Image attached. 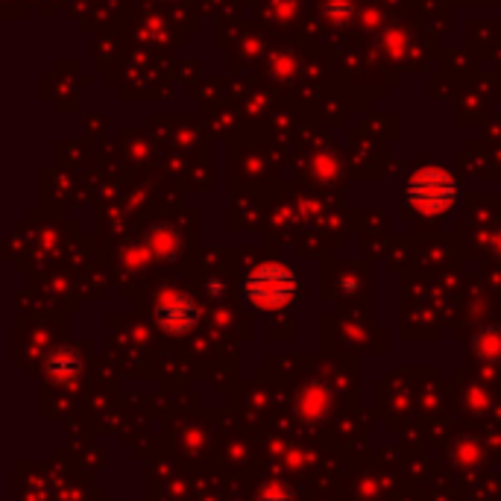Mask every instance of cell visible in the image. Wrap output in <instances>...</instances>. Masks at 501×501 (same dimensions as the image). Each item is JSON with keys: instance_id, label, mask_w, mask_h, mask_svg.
Here are the masks:
<instances>
[{"instance_id": "obj_1", "label": "cell", "mask_w": 501, "mask_h": 501, "mask_svg": "<svg viewBox=\"0 0 501 501\" xmlns=\"http://www.w3.org/2000/svg\"><path fill=\"white\" fill-rule=\"evenodd\" d=\"M404 197H408L411 208H417L419 215L437 217V215H449V211L455 208V202L460 197V185L446 168L428 165V168H419L408 179Z\"/></svg>"}, {"instance_id": "obj_2", "label": "cell", "mask_w": 501, "mask_h": 501, "mask_svg": "<svg viewBox=\"0 0 501 501\" xmlns=\"http://www.w3.org/2000/svg\"><path fill=\"white\" fill-rule=\"evenodd\" d=\"M296 291H300V278L291 267L285 264H262L255 267L253 273L247 276L244 282V294L247 300L253 302L262 311H276V308H285L294 300Z\"/></svg>"}, {"instance_id": "obj_3", "label": "cell", "mask_w": 501, "mask_h": 501, "mask_svg": "<svg viewBox=\"0 0 501 501\" xmlns=\"http://www.w3.org/2000/svg\"><path fill=\"white\" fill-rule=\"evenodd\" d=\"M159 323H161V329H168L173 334L188 332L191 325L197 323V308L191 300H185V296L168 294L159 305Z\"/></svg>"}, {"instance_id": "obj_4", "label": "cell", "mask_w": 501, "mask_h": 501, "mask_svg": "<svg viewBox=\"0 0 501 501\" xmlns=\"http://www.w3.org/2000/svg\"><path fill=\"white\" fill-rule=\"evenodd\" d=\"M150 244L156 247V253L170 255L173 249L179 247V235H176V232H170V229H156V232L150 235Z\"/></svg>"}, {"instance_id": "obj_5", "label": "cell", "mask_w": 501, "mask_h": 501, "mask_svg": "<svg viewBox=\"0 0 501 501\" xmlns=\"http://www.w3.org/2000/svg\"><path fill=\"white\" fill-rule=\"evenodd\" d=\"M325 12H329L332 18H343L346 12H349V6H346V4H332L329 9H325Z\"/></svg>"}]
</instances>
